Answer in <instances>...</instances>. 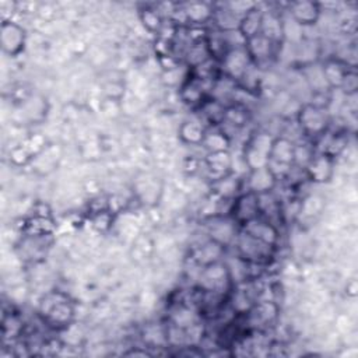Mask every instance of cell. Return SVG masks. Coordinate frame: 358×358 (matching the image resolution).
<instances>
[{
	"label": "cell",
	"instance_id": "cell-21",
	"mask_svg": "<svg viewBox=\"0 0 358 358\" xmlns=\"http://www.w3.org/2000/svg\"><path fill=\"white\" fill-rule=\"evenodd\" d=\"M207 129L200 120H185L178 129L179 140L189 145H201Z\"/></svg>",
	"mask_w": 358,
	"mask_h": 358
},
{
	"label": "cell",
	"instance_id": "cell-26",
	"mask_svg": "<svg viewBox=\"0 0 358 358\" xmlns=\"http://www.w3.org/2000/svg\"><path fill=\"white\" fill-rule=\"evenodd\" d=\"M207 151H221V150H228L229 148V138L225 131L220 129H214L211 131H206V137L203 144Z\"/></svg>",
	"mask_w": 358,
	"mask_h": 358
},
{
	"label": "cell",
	"instance_id": "cell-13",
	"mask_svg": "<svg viewBox=\"0 0 358 358\" xmlns=\"http://www.w3.org/2000/svg\"><path fill=\"white\" fill-rule=\"evenodd\" d=\"M242 231L270 246H275L278 242V229L275 224L263 217H257L246 222L242 225Z\"/></svg>",
	"mask_w": 358,
	"mask_h": 358
},
{
	"label": "cell",
	"instance_id": "cell-16",
	"mask_svg": "<svg viewBox=\"0 0 358 358\" xmlns=\"http://www.w3.org/2000/svg\"><path fill=\"white\" fill-rule=\"evenodd\" d=\"M263 14L264 10L259 6H253L250 10H248L239 20L238 25V34L243 39V42H248L249 39L257 36L262 31V22H263Z\"/></svg>",
	"mask_w": 358,
	"mask_h": 358
},
{
	"label": "cell",
	"instance_id": "cell-27",
	"mask_svg": "<svg viewBox=\"0 0 358 358\" xmlns=\"http://www.w3.org/2000/svg\"><path fill=\"white\" fill-rule=\"evenodd\" d=\"M224 246L211 241L208 243H206L204 246H201V249L197 252V262L203 266H207L210 263H214V262H218L220 256H221V252H222Z\"/></svg>",
	"mask_w": 358,
	"mask_h": 358
},
{
	"label": "cell",
	"instance_id": "cell-25",
	"mask_svg": "<svg viewBox=\"0 0 358 358\" xmlns=\"http://www.w3.org/2000/svg\"><path fill=\"white\" fill-rule=\"evenodd\" d=\"M248 117H249L248 109L243 105L232 103V105L225 106L222 123H225L231 127H235V129H241L246 124Z\"/></svg>",
	"mask_w": 358,
	"mask_h": 358
},
{
	"label": "cell",
	"instance_id": "cell-6",
	"mask_svg": "<svg viewBox=\"0 0 358 358\" xmlns=\"http://www.w3.org/2000/svg\"><path fill=\"white\" fill-rule=\"evenodd\" d=\"M200 285L201 291L224 295L231 288V273L225 264L220 262L210 263L203 266L201 275H200Z\"/></svg>",
	"mask_w": 358,
	"mask_h": 358
},
{
	"label": "cell",
	"instance_id": "cell-4",
	"mask_svg": "<svg viewBox=\"0 0 358 358\" xmlns=\"http://www.w3.org/2000/svg\"><path fill=\"white\" fill-rule=\"evenodd\" d=\"M273 137L268 133L259 131L249 137L243 148L245 165L249 171L260 169L268 165V152Z\"/></svg>",
	"mask_w": 358,
	"mask_h": 358
},
{
	"label": "cell",
	"instance_id": "cell-5",
	"mask_svg": "<svg viewBox=\"0 0 358 358\" xmlns=\"http://www.w3.org/2000/svg\"><path fill=\"white\" fill-rule=\"evenodd\" d=\"M252 66H255V64H253L245 45L231 48L225 53L222 60L220 62V70L222 71L224 77H227L232 81L243 80L248 76L249 69Z\"/></svg>",
	"mask_w": 358,
	"mask_h": 358
},
{
	"label": "cell",
	"instance_id": "cell-18",
	"mask_svg": "<svg viewBox=\"0 0 358 358\" xmlns=\"http://www.w3.org/2000/svg\"><path fill=\"white\" fill-rule=\"evenodd\" d=\"M182 13H183L185 21L190 27H201L213 21L214 7L204 1H192L182 8Z\"/></svg>",
	"mask_w": 358,
	"mask_h": 358
},
{
	"label": "cell",
	"instance_id": "cell-8",
	"mask_svg": "<svg viewBox=\"0 0 358 358\" xmlns=\"http://www.w3.org/2000/svg\"><path fill=\"white\" fill-rule=\"evenodd\" d=\"M235 224L245 225L246 222L260 217V204H259V194L246 190L232 199L229 215Z\"/></svg>",
	"mask_w": 358,
	"mask_h": 358
},
{
	"label": "cell",
	"instance_id": "cell-10",
	"mask_svg": "<svg viewBox=\"0 0 358 358\" xmlns=\"http://www.w3.org/2000/svg\"><path fill=\"white\" fill-rule=\"evenodd\" d=\"M334 161L323 152H315L303 166L305 176L317 185L329 183L334 173Z\"/></svg>",
	"mask_w": 358,
	"mask_h": 358
},
{
	"label": "cell",
	"instance_id": "cell-1",
	"mask_svg": "<svg viewBox=\"0 0 358 358\" xmlns=\"http://www.w3.org/2000/svg\"><path fill=\"white\" fill-rule=\"evenodd\" d=\"M74 302L60 291L48 292L39 302V316L55 330L66 329L74 319Z\"/></svg>",
	"mask_w": 358,
	"mask_h": 358
},
{
	"label": "cell",
	"instance_id": "cell-23",
	"mask_svg": "<svg viewBox=\"0 0 358 358\" xmlns=\"http://www.w3.org/2000/svg\"><path fill=\"white\" fill-rule=\"evenodd\" d=\"M140 21L143 24V27L154 35H159L164 29V17L161 15V13L154 8V7H145L143 10H140L138 13Z\"/></svg>",
	"mask_w": 358,
	"mask_h": 358
},
{
	"label": "cell",
	"instance_id": "cell-15",
	"mask_svg": "<svg viewBox=\"0 0 358 358\" xmlns=\"http://www.w3.org/2000/svg\"><path fill=\"white\" fill-rule=\"evenodd\" d=\"M352 66H350L348 63L340 60V59H326L324 63L322 64L320 70H322V76L323 80L327 85L329 90H340L343 80L347 74V71L351 69Z\"/></svg>",
	"mask_w": 358,
	"mask_h": 358
},
{
	"label": "cell",
	"instance_id": "cell-28",
	"mask_svg": "<svg viewBox=\"0 0 358 358\" xmlns=\"http://www.w3.org/2000/svg\"><path fill=\"white\" fill-rule=\"evenodd\" d=\"M340 90H341L344 94H347V95H354V94L357 92V90H358V76H357L355 67H351V69L347 71V74H345V77H344V80H343V84H341Z\"/></svg>",
	"mask_w": 358,
	"mask_h": 358
},
{
	"label": "cell",
	"instance_id": "cell-12",
	"mask_svg": "<svg viewBox=\"0 0 358 358\" xmlns=\"http://www.w3.org/2000/svg\"><path fill=\"white\" fill-rule=\"evenodd\" d=\"M288 11L294 21H296L302 27L315 25L322 14V7L316 1L310 0H298L292 1L288 7Z\"/></svg>",
	"mask_w": 358,
	"mask_h": 358
},
{
	"label": "cell",
	"instance_id": "cell-17",
	"mask_svg": "<svg viewBox=\"0 0 358 358\" xmlns=\"http://www.w3.org/2000/svg\"><path fill=\"white\" fill-rule=\"evenodd\" d=\"M277 180L278 179L273 173V171L268 166H264L260 169L249 171L246 186L249 192H253L256 194H264L270 193L274 189Z\"/></svg>",
	"mask_w": 358,
	"mask_h": 358
},
{
	"label": "cell",
	"instance_id": "cell-11",
	"mask_svg": "<svg viewBox=\"0 0 358 358\" xmlns=\"http://www.w3.org/2000/svg\"><path fill=\"white\" fill-rule=\"evenodd\" d=\"M207 83L208 81L190 71L179 88V96L182 102L189 106H200L207 99Z\"/></svg>",
	"mask_w": 358,
	"mask_h": 358
},
{
	"label": "cell",
	"instance_id": "cell-9",
	"mask_svg": "<svg viewBox=\"0 0 358 358\" xmlns=\"http://www.w3.org/2000/svg\"><path fill=\"white\" fill-rule=\"evenodd\" d=\"M236 248L239 252V256L245 259L249 263H263L266 262L274 249V246H270L248 234L241 231V234L236 238Z\"/></svg>",
	"mask_w": 358,
	"mask_h": 358
},
{
	"label": "cell",
	"instance_id": "cell-7",
	"mask_svg": "<svg viewBox=\"0 0 358 358\" xmlns=\"http://www.w3.org/2000/svg\"><path fill=\"white\" fill-rule=\"evenodd\" d=\"M27 43V31L13 20H3L0 25V46L4 55L10 57L20 56Z\"/></svg>",
	"mask_w": 358,
	"mask_h": 358
},
{
	"label": "cell",
	"instance_id": "cell-24",
	"mask_svg": "<svg viewBox=\"0 0 358 358\" xmlns=\"http://www.w3.org/2000/svg\"><path fill=\"white\" fill-rule=\"evenodd\" d=\"M327 134H329V130H327ZM347 143H348V134L347 131H336V133H331L329 134L323 148L319 151V152H323L329 157H331L333 159H336L347 147Z\"/></svg>",
	"mask_w": 358,
	"mask_h": 358
},
{
	"label": "cell",
	"instance_id": "cell-22",
	"mask_svg": "<svg viewBox=\"0 0 358 358\" xmlns=\"http://www.w3.org/2000/svg\"><path fill=\"white\" fill-rule=\"evenodd\" d=\"M260 34L273 43H280L284 36V22L281 15L274 11H264Z\"/></svg>",
	"mask_w": 358,
	"mask_h": 358
},
{
	"label": "cell",
	"instance_id": "cell-19",
	"mask_svg": "<svg viewBox=\"0 0 358 358\" xmlns=\"http://www.w3.org/2000/svg\"><path fill=\"white\" fill-rule=\"evenodd\" d=\"M274 46H275V43H273L271 41L264 38L262 34H259L257 36L245 42V48H246L253 64H256V66H257V63L268 60L273 56Z\"/></svg>",
	"mask_w": 358,
	"mask_h": 358
},
{
	"label": "cell",
	"instance_id": "cell-20",
	"mask_svg": "<svg viewBox=\"0 0 358 358\" xmlns=\"http://www.w3.org/2000/svg\"><path fill=\"white\" fill-rule=\"evenodd\" d=\"M208 234H210L211 241H214L222 246H227L234 239L235 221L228 215L227 217L218 215V217H215L214 224H211Z\"/></svg>",
	"mask_w": 358,
	"mask_h": 358
},
{
	"label": "cell",
	"instance_id": "cell-2",
	"mask_svg": "<svg viewBox=\"0 0 358 358\" xmlns=\"http://www.w3.org/2000/svg\"><path fill=\"white\" fill-rule=\"evenodd\" d=\"M296 122L303 136L316 141L329 130L330 126L327 108L320 106L315 102L303 103L299 108L296 113Z\"/></svg>",
	"mask_w": 358,
	"mask_h": 358
},
{
	"label": "cell",
	"instance_id": "cell-3",
	"mask_svg": "<svg viewBox=\"0 0 358 358\" xmlns=\"http://www.w3.org/2000/svg\"><path fill=\"white\" fill-rule=\"evenodd\" d=\"M296 144L288 137H273L268 152V168L277 176H285L295 166Z\"/></svg>",
	"mask_w": 358,
	"mask_h": 358
},
{
	"label": "cell",
	"instance_id": "cell-14",
	"mask_svg": "<svg viewBox=\"0 0 358 358\" xmlns=\"http://www.w3.org/2000/svg\"><path fill=\"white\" fill-rule=\"evenodd\" d=\"M204 165L208 173L215 179L220 180L232 172V157L229 150L221 151H210L204 158Z\"/></svg>",
	"mask_w": 358,
	"mask_h": 358
}]
</instances>
